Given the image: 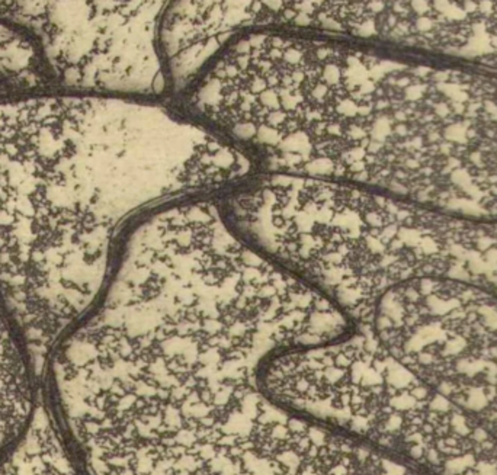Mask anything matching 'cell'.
I'll use <instances>...</instances> for the list:
<instances>
[{"mask_svg":"<svg viewBox=\"0 0 497 475\" xmlns=\"http://www.w3.org/2000/svg\"><path fill=\"white\" fill-rule=\"evenodd\" d=\"M47 10L45 60L67 89L99 95L157 96L167 86L160 47L164 3H69ZM44 60V63H45ZM47 70V71H48Z\"/></svg>","mask_w":497,"mask_h":475,"instance_id":"1","label":"cell"}]
</instances>
